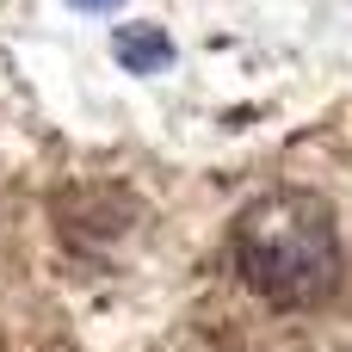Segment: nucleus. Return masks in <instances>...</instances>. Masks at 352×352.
Returning <instances> with one entry per match:
<instances>
[{
    "label": "nucleus",
    "instance_id": "1",
    "mask_svg": "<svg viewBox=\"0 0 352 352\" xmlns=\"http://www.w3.org/2000/svg\"><path fill=\"white\" fill-rule=\"evenodd\" d=\"M235 272L272 309H322L346 278L334 210L316 192H266L235 229Z\"/></svg>",
    "mask_w": 352,
    "mask_h": 352
},
{
    "label": "nucleus",
    "instance_id": "2",
    "mask_svg": "<svg viewBox=\"0 0 352 352\" xmlns=\"http://www.w3.org/2000/svg\"><path fill=\"white\" fill-rule=\"evenodd\" d=\"M111 56H118L130 74H161V68L173 62V43H167L161 25H124V31H111Z\"/></svg>",
    "mask_w": 352,
    "mask_h": 352
},
{
    "label": "nucleus",
    "instance_id": "3",
    "mask_svg": "<svg viewBox=\"0 0 352 352\" xmlns=\"http://www.w3.org/2000/svg\"><path fill=\"white\" fill-rule=\"evenodd\" d=\"M68 6H80V12H111L118 0H68Z\"/></svg>",
    "mask_w": 352,
    "mask_h": 352
}]
</instances>
